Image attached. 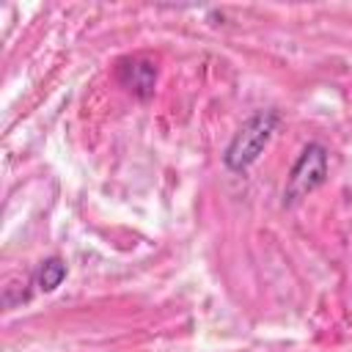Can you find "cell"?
Returning a JSON list of instances; mask_svg holds the SVG:
<instances>
[{
    "mask_svg": "<svg viewBox=\"0 0 352 352\" xmlns=\"http://www.w3.org/2000/svg\"><path fill=\"white\" fill-rule=\"evenodd\" d=\"M280 124V113L267 107V110H256L253 116H248L239 129L234 132V138L228 140L226 151H223V165L231 173H245L267 148L272 132Z\"/></svg>",
    "mask_w": 352,
    "mask_h": 352,
    "instance_id": "6da1fadb",
    "label": "cell"
},
{
    "mask_svg": "<svg viewBox=\"0 0 352 352\" xmlns=\"http://www.w3.org/2000/svg\"><path fill=\"white\" fill-rule=\"evenodd\" d=\"M116 77H118V82L132 96L148 99L154 94V85H157V63L148 60V58H143V55H132V58L118 60Z\"/></svg>",
    "mask_w": 352,
    "mask_h": 352,
    "instance_id": "3957f363",
    "label": "cell"
},
{
    "mask_svg": "<svg viewBox=\"0 0 352 352\" xmlns=\"http://www.w3.org/2000/svg\"><path fill=\"white\" fill-rule=\"evenodd\" d=\"M327 168H330V154L322 143H308L300 157L294 160L289 176H286V187H283V206H294L300 204L305 195H311L314 190H319L327 179Z\"/></svg>",
    "mask_w": 352,
    "mask_h": 352,
    "instance_id": "7a4b0ae2",
    "label": "cell"
},
{
    "mask_svg": "<svg viewBox=\"0 0 352 352\" xmlns=\"http://www.w3.org/2000/svg\"><path fill=\"white\" fill-rule=\"evenodd\" d=\"M69 275V267L63 258L52 256V258H44L28 278V286H33L36 292H55Z\"/></svg>",
    "mask_w": 352,
    "mask_h": 352,
    "instance_id": "277c9868",
    "label": "cell"
}]
</instances>
